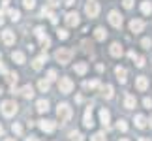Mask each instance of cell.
<instances>
[{"label": "cell", "mask_w": 152, "mask_h": 141, "mask_svg": "<svg viewBox=\"0 0 152 141\" xmlns=\"http://www.w3.org/2000/svg\"><path fill=\"white\" fill-rule=\"evenodd\" d=\"M56 115H58V119H60V122H66V120L72 119L73 111H72V107H69L68 104H58V107H56Z\"/></svg>", "instance_id": "obj_1"}, {"label": "cell", "mask_w": 152, "mask_h": 141, "mask_svg": "<svg viewBox=\"0 0 152 141\" xmlns=\"http://www.w3.org/2000/svg\"><path fill=\"white\" fill-rule=\"evenodd\" d=\"M17 107H19V105H17L13 100H6V102H2V105H0L4 117H13L17 113Z\"/></svg>", "instance_id": "obj_2"}, {"label": "cell", "mask_w": 152, "mask_h": 141, "mask_svg": "<svg viewBox=\"0 0 152 141\" xmlns=\"http://www.w3.org/2000/svg\"><path fill=\"white\" fill-rule=\"evenodd\" d=\"M72 57H73V51L72 49H64V47H60V49L55 53V58L60 64H68L69 60H72Z\"/></svg>", "instance_id": "obj_3"}, {"label": "cell", "mask_w": 152, "mask_h": 141, "mask_svg": "<svg viewBox=\"0 0 152 141\" xmlns=\"http://www.w3.org/2000/svg\"><path fill=\"white\" fill-rule=\"evenodd\" d=\"M72 89H73L72 79H69V77H62L60 83H58V90H60L62 94H68V92H72Z\"/></svg>", "instance_id": "obj_4"}, {"label": "cell", "mask_w": 152, "mask_h": 141, "mask_svg": "<svg viewBox=\"0 0 152 141\" xmlns=\"http://www.w3.org/2000/svg\"><path fill=\"white\" fill-rule=\"evenodd\" d=\"M85 11H86V15H88V17H98V13H100V4L94 2V0H90V2L86 4Z\"/></svg>", "instance_id": "obj_5"}, {"label": "cell", "mask_w": 152, "mask_h": 141, "mask_svg": "<svg viewBox=\"0 0 152 141\" xmlns=\"http://www.w3.org/2000/svg\"><path fill=\"white\" fill-rule=\"evenodd\" d=\"M34 34H36V36L39 38V43H42L43 47H49V45H51V40H49V36L45 34V30H43L42 26H38L36 30H34Z\"/></svg>", "instance_id": "obj_6"}, {"label": "cell", "mask_w": 152, "mask_h": 141, "mask_svg": "<svg viewBox=\"0 0 152 141\" xmlns=\"http://www.w3.org/2000/svg\"><path fill=\"white\" fill-rule=\"evenodd\" d=\"M109 23L113 25L115 28H120L122 26V15L118 13V11H109Z\"/></svg>", "instance_id": "obj_7"}, {"label": "cell", "mask_w": 152, "mask_h": 141, "mask_svg": "<svg viewBox=\"0 0 152 141\" xmlns=\"http://www.w3.org/2000/svg\"><path fill=\"white\" fill-rule=\"evenodd\" d=\"M66 25H68V26H77V25H79V15H77V11H69V13H66Z\"/></svg>", "instance_id": "obj_8"}, {"label": "cell", "mask_w": 152, "mask_h": 141, "mask_svg": "<svg viewBox=\"0 0 152 141\" xmlns=\"http://www.w3.org/2000/svg\"><path fill=\"white\" fill-rule=\"evenodd\" d=\"M135 87H137V90H147L148 89V79L145 77V75H139V77L135 79Z\"/></svg>", "instance_id": "obj_9"}, {"label": "cell", "mask_w": 152, "mask_h": 141, "mask_svg": "<svg viewBox=\"0 0 152 141\" xmlns=\"http://www.w3.org/2000/svg\"><path fill=\"white\" fill-rule=\"evenodd\" d=\"M143 28H145V23H143L141 19H133V21L130 23V30H132V32H135V34H137V32H141Z\"/></svg>", "instance_id": "obj_10"}, {"label": "cell", "mask_w": 152, "mask_h": 141, "mask_svg": "<svg viewBox=\"0 0 152 141\" xmlns=\"http://www.w3.org/2000/svg\"><path fill=\"white\" fill-rule=\"evenodd\" d=\"M2 40H4L6 45H13L15 43V34L11 32V30H4L2 32Z\"/></svg>", "instance_id": "obj_11"}, {"label": "cell", "mask_w": 152, "mask_h": 141, "mask_svg": "<svg viewBox=\"0 0 152 141\" xmlns=\"http://www.w3.org/2000/svg\"><path fill=\"white\" fill-rule=\"evenodd\" d=\"M83 122H85L86 128H92V126H94V119H92V107H88V109L85 111V119H83Z\"/></svg>", "instance_id": "obj_12"}, {"label": "cell", "mask_w": 152, "mask_h": 141, "mask_svg": "<svg viewBox=\"0 0 152 141\" xmlns=\"http://www.w3.org/2000/svg\"><path fill=\"white\" fill-rule=\"evenodd\" d=\"M45 60H47V55L43 53V55H39L38 58H34V60H32V68L34 70H42V66H43Z\"/></svg>", "instance_id": "obj_13"}, {"label": "cell", "mask_w": 152, "mask_h": 141, "mask_svg": "<svg viewBox=\"0 0 152 141\" xmlns=\"http://www.w3.org/2000/svg\"><path fill=\"white\" fill-rule=\"evenodd\" d=\"M39 128H42V130L43 132H53V130H55V122H53V120H39V124H38Z\"/></svg>", "instance_id": "obj_14"}, {"label": "cell", "mask_w": 152, "mask_h": 141, "mask_svg": "<svg viewBox=\"0 0 152 141\" xmlns=\"http://www.w3.org/2000/svg\"><path fill=\"white\" fill-rule=\"evenodd\" d=\"M19 94H23L26 100H30V98H34V89H32V85H25L23 89L19 90Z\"/></svg>", "instance_id": "obj_15"}, {"label": "cell", "mask_w": 152, "mask_h": 141, "mask_svg": "<svg viewBox=\"0 0 152 141\" xmlns=\"http://www.w3.org/2000/svg\"><path fill=\"white\" fill-rule=\"evenodd\" d=\"M135 96H132V94H126V96H124V107L126 109H133V107H135Z\"/></svg>", "instance_id": "obj_16"}, {"label": "cell", "mask_w": 152, "mask_h": 141, "mask_svg": "<svg viewBox=\"0 0 152 141\" xmlns=\"http://www.w3.org/2000/svg\"><path fill=\"white\" fill-rule=\"evenodd\" d=\"M109 53H111V55H113V57H122V45L120 43H111V47H109Z\"/></svg>", "instance_id": "obj_17"}, {"label": "cell", "mask_w": 152, "mask_h": 141, "mask_svg": "<svg viewBox=\"0 0 152 141\" xmlns=\"http://www.w3.org/2000/svg\"><path fill=\"white\" fill-rule=\"evenodd\" d=\"M36 109L39 111V113H47V111H49V102H47V100H38V102H36Z\"/></svg>", "instance_id": "obj_18"}, {"label": "cell", "mask_w": 152, "mask_h": 141, "mask_svg": "<svg viewBox=\"0 0 152 141\" xmlns=\"http://www.w3.org/2000/svg\"><path fill=\"white\" fill-rule=\"evenodd\" d=\"M109 119H111L109 111H107V109H102V111H100V120H102V124H103L105 128H109Z\"/></svg>", "instance_id": "obj_19"}, {"label": "cell", "mask_w": 152, "mask_h": 141, "mask_svg": "<svg viewBox=\"0 0 152 141\" xmlns=\"http://www.w3.org/2000/svg\"><path fill=\"white\" fill-rule=\"evenodd\" d=\"M115 73H116V77H118L120 83H126V68L116 66V68H115Z\"/></svg>", "instance_id": "obj_20"}, {"label": "cell", "mask_w": 152, "mask_h": 141, "mask_svg": "<svg viewBox=\"0 0 152 141\" xmlns=\"http://www.w3.org/2000/svg\"><path fill=\"white\" fill-rule=\"evenodd\" d=\"M11 60L17 62V64H25V55H23L21 51H13L11 53Z\"/></svg>", "instance_id": "obj_21"}, {"label": "cell", "mask_w": 152, "mask_h": 141, "mask_svg": "<svg viewBox=\"0 0 152 141\" xmlns=\"http://www.w3.org/2000/svg\"><path fill=\"white\" fill-rule=\"evenodd\" d=\"M102 94L107 100H111V98H113V87H111V85H103L102 87Z\"/></svg>", "instance_id": "obj_22"}, {"label": "cell", "mask_w": 152, "mask_h": 141, "mask_svg": "<svg viewBox=\"0 0 152 141\" xmlns=\"http://www.w3.org/2000/svg\"><path fill=\"white\" fill-rule=\"evenodd\" d=\"M38 87H39V90H42V92H49L51 81H47V79H39V83H38Z\"/></svg>", "instance_id": "obj_23"}, {"label": "cell", "mask_w": 152, "mask_h": 141, "mask_svg": "<svg viewBox=\"0 0 152 141\" xmlns=\"http://www.w3.org/2000/svg\"><path fill=\"white\" fill-rule=\"evenodd\" d=\"M135 126L137 128H145V126H147V117H145V115H137L135 117Z\"/></svg>", "instance_id": "obj_24"}, {"label": "cell", "mask_w": 152, "mask_h": 141, "mask_svg": "<svg viewBox=\"0 0 152 141\" xmlns=\"http://www.w3.org/2000/svg\"><path fill=\"white\" fill-rule=\"evenodd\" d=\"M94 36H96V40H100V42H102V40H105V38H107V32H105L102 26H98L96 30H94Z\"/></svg>", "instance_id": "obj_25"}, {"label": "cell", "mask_w": 152, "mask_h": 141, "mask_svg": "<svg viewBox=\"0 0 152 141\" xmlns=\"http://www.w3.org/2000/svg\"><path fill=\"white\" fill-rule=\"evenodd\" d=\"M86 68H88V66H86V62H79V64H75V72H77L79 75H83V73L86 72Z\"/></svg>", "instance_id": "obj_26"}, {"label": "cell", "mask_w": 152, "mask_h": 141, "mask_svg": "<svg viewBox=\"0 0 152 141\" xmlns=\"http://www.w3.org/2000/svg\"><path fill=\"white\" fill-rule=\"evenodd\" d=\"M6 75H8V83H10V87H15L17 79H19V75H17V73H6Z\"/></svg>", "instance_id": "obj_27"}, {"label": "cell", "mask_w": 152, "mask_h": 141, "mask_svg": "<svg viewBox=\"0 0 152 141\" xmlns=\"http://www.w3.org/2000/svg\"><path fill=\"white\" fill-rule=\"evenodd\" d=\"M8 13H10V19H11V21H19V17H21L19 10H10Z\"/></svg>", "instance_id": "obj_28"}, {"label": "cell", "mask_w": 152, "mask_h": 141, "mask_svg": "<svg viewBox=\"0 0 152 141\" xmlns=\"http://www.w3.org/2000/svg\"><path fill=\"white\" fill-rule=\"evenodd\" d=\"M141 11L148 15L150 11H152V4H150V2H143V4H141Z\"/></svg>", "instance_id": "obj_29"}, {"label": "cell", "mask_w": 152, "mask_h": 141, "mask_svg": "<svg viewBox=\"0 0 152 141\" xmlns=\"http://www.w3.org/2000/svg\"><path fill=\"white\" fill-rule=\"evenodd\" d=\"M92 141H107V137H105V134L103 132H98L92 136Z\"/></svg>", "instance_id": "obj_30"}, {"label": "cell", "mask_w": 152, "mask_h": 141, "mask_svg": "<svg viewBox=\"0 0 152 141\" xmlns=\"http://www.w3.org/2000/svg\"><path fill=\"white\" fill-rule=\"evenodd\" d=\"M11 130H13V134H17V136H21V134H23V128H21L19 122H13V124H11Z\"/></svg>", "instance_id": "obj_31"}, {"label": "cell", "mask_w": 152, "mask_h": 141, "mask_svg": "<svg viewBox=\"0 0 152 141\" xmlns=\"http://www.w3.org/2000/svg\"><path fill=\"white\" fill-rule=\"evenodd\" d=\"M23 6H25L26 10H32L34 6H36V0H23Z\"/></svg>", "instance_id": "obj_32"}, {"label": "cell", "mask_w": 152, "mask_h": 141, "mask_svg": "<svg viewBox=\"0 0 152 141\" xmlns=\"http://www.w3.org/2000/svg\"><path fill=\"white\" fill-rule=\"evenodd\" d=\"M56 34H58V38H60V40H68V30H64V28H58Z\"/></svg>", "instance_id": "obj_33"}, {"label": "cell", "mask_w": 152, "mask_h": 141, "mask_svg": "<svg viewBox=\"0 0 152 141\" xmlns=\"http://www.w3.org/2000/svg\"><path fill=\"white\" fill-rule=\"evenodd\" d=\"M116 126H118V130H120V132H126V130H128V124H126V120H122V119H120L118 122H116Z\"/></svg>", "instance_id": "obj_34"}, {"label": "cell", "mask_w": 152, "mask_h": 141, "mask_svg": "<svg viewBox=\"0 0 152 141\" xmlns=\"http://www.w3.org/2000/svg\"><path fill=\"white\" fill-rule=\"evenodd\" d=\"M141 43H143V47H145V49H150V47H152V40H150V38H145Z\"/></svg>", "instance_id": "obj_35"}, {"label": "cell", "mask_w": 152, "mask_h": 141, "mask_svg": "<svg viewBox=\"0 0 152 141\" xmlns=\"http://www.w3.org/2000/svg\"><path fill=\"white\" fill-rule=\"evenodd\" d=\"M69 136L73 137V141H83V136H81L79 132H72V134H69Z\"/></svg>", "instance_id": "obj_36"}, {"label": "cell", "mask_w": 152, "mask_h": 141, "mask_svg": "<svg viewBox=\"0 0 152 141\" xmlns=\"http://www.w3.org/2000/svg\"><path fill=\"white\" fill-rule=\"evenodd\" d=\"M56 79V72L55 70H49V73H47V81H55Z\"/></svg>", "instance_id": "obj_37"}, {"label": "cell", "mask_w": 152, "mask_h": 141, "mask_svg": "<svg viewBox=\"0 0 152 141\" xmlns=\"http://www.w3.org/2000/svg\"><path fill=\"white\" fill-rule=\"evenodd\" d=\"M135 60H137L135 64H137V66H139V68H143V66H145V58H143V57H137V58H135Z\"/></svg>", "instance_id": "obj_38"}, {"label": "cell", "mask_w": 152, "mask_h": 141, "mask_svg": "<svg viewBox=\"0 0 152 141\" xmlns=\"http://www.w3.org/2000/svg\"><path fill=\"white\" fill-rule=\"evenodd\" d=\"M143 104H145V107H148V109H150V107H152V98H145V100H143Z\"/></svg>", "instance_id": "obj_39"}, {"label": "cell", "mask_w": 152, "mask_h": 141, "mask_svg": "<svg viewBox=\"0 0 152 141\" xmlns=\"http://www.w3.org/2000/svg\"><path fill=\"white\" fill-rule=\"evenodd\" d=\"M86 87H90V89H98L100 83H98V81H90V83H86Z\"/></svg>", "instance_id": "obj_40"}, {"label": "cell", "mask_w": 152, "mask_h": 141, "mask_svg": "<svg viewBox=\"0 0 152 141\" xmlns=\"http://www.w3.org/2000/svg\"><path fill=\"white\" fill-rule=\"evenodd\" d=\"M122 4H124V8H128V10H130L132 6H133V0H124Z\"/></svg>", "instance_id": "obj_41"}, {"label": "cell", "mask_w": 152, "mask_h": 141, "mask_svg": "<svg viewBox=\"0 0 152 141\" xmlns=\"http://www.w3.org/2000/svg\"><path fill=\"white\" fill-rule=\"evenodd\" d=\"M0 72H2V73H8V70H6L4 64H0Z\"/></svg>", "instance_id": "obj_42"}, {"label": "cell", "mask_w": 152, "mask_h": 141, "mask_svg": "<svg viewBox=\"0 0 152 141\" xmlns=\"http://www.w3.org/2000/svg\"><path fill=\"white\" fill-rule=\"evenodd\" d=\"M128 55H130V58H137V55H135V51H130V53H128Z\"/></svg>", "instance_id": "obj_43"}, {"label": "cell", "mask_w": 152, "mask_h": 141, "mask_svg": "<svg viewBox=\"0 0 152 141\" xmlns=\"http://www.w3.org/2000/svg\"><path fill=\"white\" fill-rule=\"evenodd\" d=\"M49 4H51V6H58L60 2H58V0H49Z\"/></svg>", "instance_id": "obj_44"}, {"label": "cell", "mask_w": 152, "mask_h": 141, "mask_svg": "<svg viewBox=\"0 0 152 141\" xmlns=\"http://www.w3.org/2000/svg\"><path fill=\"white\" fill-rule=\"evenodd\" d=\"M26 141H39L38 137H34V136H30V137H26Z\"/></svg>", "instance_id": "obj_45"}, {"label": "cell", "mask_w": 152, "mask_h": 141, "mask_svg": "<svg viewBox=\"0 0 152 141\" xmlns=\"http://www.w3.org/2000/svg\"><path fill=\"white\" fill-rule=\"evenodd\" d=\"M0 25H4V15H2V11H0Z\"/></svg>", "instance_id": "obj_46"}, {"label": "cell", "mask_w": 152, "mask_h": 141, "mask_svg": "<svg viewBox=\"0 0 152 141\" xmlns=\"http://www.w3.org/2000/svg\"><path fill=\"white\" fill-rule=\"evenodd\" d=\"M0 136H4V126L0 124Z\"/></svg>", "instance_id": "obj_47"}, {"label": "cell", "mask_w": 152, "mask_h": 141, "mask_svg": "<svg viewBox=\"0 0 152 141\" xmlns=\"http://www.w3.org/2000/svg\"><path fill=\"white\" fill-rule=\"evenodd\" d=\"M10 4V0H2V6H8Z\"/></svg>", "instance_id": "obj_48"}, {"label": "cell", "mask_w": 152, "mask_h": 141, "mask_svg": "<svg viewBox=\"0 0 152 141\" xmlns=\"http://www.w3.org/2000/svg\"><path fill=\"white\" fill-rule=\"evenodd\" d=\"M139 141H150V139H147V137H141V139H139Z\"/></svg>", "instance_id": "obj_49"}, {"label": "cell", "mask_w": 152, "mask_h": 141, "mask_svg": "<svg viewBox=\"0 0 152 141\" xmlns=\"http://www.w3.org/2000/svg\"><path fill=\"white\" fill-rule=\"evenodd\" d=\"M118 141H130V139H126V137H122V139H118Z\"/></svg>", "instance_id": "obj_50"}, {"label": "cell", "mask_w": 152, "mask_h": 141, "mask_svg": "<svg viewBox=\"0 0 152 141\" xmlns=\"http://www.w3.org/2000/svg\"><path fill=\"white\" fill-rule=\"evenodd\" d=\"M148 122H150V128H152V117H150V120H148Z\"/></svg>", "instance_id": "obj_51"}, {"label": "cell", "mask_w": 152, "mask_h": 141, "mask_svg": "<svg viewBox=\"0 0 152 141\" xmlns=\"http://www.w3.org/2000/svg\"><path fill=\"white\" fill-rule=\"evenodd\" d=\"M6 141H15V139H6Z\"/></svg>", "instance_id": "obj_52"}, {"label": "cell", "mask_w": 152, "mask_h": 141, "mask_svg": "<svg viewBox=\"0 0 152 141\" xmlns=\"http://www.w3.org/2000/svg\"><path fill=\"white\" fill-rule=\"evenodd\" d=\"M0 58H2V55H0Z\"/></svg>", "instance_id": "obj_53"}]
</instances>
